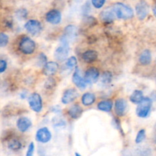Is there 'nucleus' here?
Masks as SVG:
<instances>
[{
	"label": "nucleus",
	"mask_w": 156,
	"mask_h": 156,
	"mask_svg": "<svg viewBox=\"0 0 156 156\" xmlns=\"http://www.w3.org/2000/svg\"><path fill=\"white\" fill-rule=\"evenodd\" d=\"M112 9L116 17L120 19H129L133 17L134 12L132 8L123 3H115Z\"/></svg>",
	"instance_id": "1"
},
{
	"label": "nucleus",
	"mask_w": 156,
	"mask_h": 156,
	"mask_svg": "<svg viewBox=\"0 0 156 156\" xmlns=\"http://www.w3.org/2000/svg\"><path fill=\"white\" fill-rule=\"evenodd\" d=\"M152 101L149 98H144L143 100L138 104L136 108V115L141 118H146L150 114Z\"/></svg>",
	"instance_id": "2"
},
{
	"label": "nucleus",
	"mask_w": 156,
	"mask_h": 156,
	"mask_svg": "<svg viewBox=\"0 0 156 156\" xmlns=\"http://www.w3.org/2000/svg\"><path fill=\"white\" fill-rule=\"evenodd\" d=\"M36 49V44L30 37H24L19 43V50L24 54H32Z\"/></svg>",
	"instance_id": "3"
},
{
	"label": "nucleus",
	"mask_w": 156,
	"mask_h": 156,
	"mask_svg": "<svg viewBox=\"0 0 156 156\" xmlns=\"http://www.w3.org/2000/svg\"><path fill=\"white\" fill-rule=\"evenodd\" d=\"M69 47V43L66 41H62V45L59 46L54 52V57L59 62L66 60L68 57Z\"/></svg>",
	"instance_id": "4"
},
{
	"label": "nucleus",
	"mask_w": 156,
	"mask_h": 156,
	"mask_svg": "<svg viewBox=\"0 0 156 156\" xmlns=\"http://www.w3.org/2000/svg\"><path fill=\"white\" fill-rule=\"evenodd\" d=\"M28 104L32 111H34V112H41L43 108L42 98H41V95L37 93H33L29 97Z\"/></svg>",
	"instance_id": "5"
},
{
	"label": "nucleus",
	"mask_w": 156,
	"mask_h": 156,
	"mask_svg": "<svg viewBox=\"0 0 156 156\" xmlns=\"http://www.w3.org/2000/svg\"><path fill=\"white\" fill-rule=\"evenodd\" d=\"M26 30L32 35L38 34L42 30V25L41 22L37 20H30L24 25Z\"/></svg>",
	"instance_id": "6"
},
{
	"label": "nucleus",
	"mask_w": 156,
	"mask_h": 156,
	"mask_svg": "<svg viewBox=\"0 0 156 156\" xmlns=\"http://www.w3.org/2000/svg\"><path fill=\"white\" fill-rule=\"evenodd\" d=\"M36 140L41 143H47L51 140L52 135L48 128L43 127L37 130L36 133Z\"/></svg>",
	"instance_id": "7"
},
{
	"label": "nucleus",
	"mask_w": 156,
	"mask_h": 156,
	"mask_svg": "<svg viewBox=\"0 0 156 156\" xmlns=\"http://www.w3.org/2000/svg\"><path fill=\"white\" fill-rule=\"evenodd\" d=\"M79 97V92L75 88H69L62 94L61 101L64 105H68Z\"/></svg>",
	"instance_id": "8"
},
{
	"label": "nucleus",
	"mask_w": 156,
	"mask_h": 156,
	"mask_svg": "<svg viewBox=\"0 0 156 156\" xmlns=\"http://www.w3.org/2000/svg\"><path fill=\"white\" fill-rule=\"evenodd\" d=\"M99 77V71L97 68L91 67L88 69L85 74V80L87 84H94L97 82Z\"/></svg>",
	"instance_id": "9"
},
{
	"label": "nucleus",
	"mask_w": 156,
	"mask_h": 156,
	"mask_svg": "<svg viewBox=\"0 0 156 156\" xmlns=\"http://www.w3.org/2000/svg\"><path fill=\"white\" fill-rule=\"evenodd\" d=\"M46 20H47V22L52 24H58L62 20L61 12L56 9L50 10L46 15Z\"/></svg>",
	"instance_id": "10"
},
{
	"label": "nucleus",
	"mask_w": 156,
	"mask_h": 156,
	"mask_svg": "<svg viewBox=\"0 0 156 156\" xmlns=\"http://www.w3.org/2000/svg\"><path fill=\"white\" fill-rule=\"evenodd\" d=\"M136 11L138 18L140 20H143L148 15L149 12V6L146 4V2L142 1L140 3H138L136 7Z\"/></svg>",
	"instance_id": "11"
},
{
	"label": "nucleus",
	"mask_w": 156,
	"mask_h": 156,
	"mask_svg": "<svg viewBox=\"0 0 156 156\" xmlns=\"http://www.w3.org/2000/svg\"><path fill=\"white\" fill-rule=\"evenodd\" d=\"M73 82H74L75 85H76L78 88H80L81 90L85 89L87 86V82H85V79H83V78L81 76L80 73H79V70L78 68L76 69L75 73H73Z\"/></svg>",
	"instance_id": "12"
},
{
	"label": "nucleus",
	"mask_w": 156,
	"mask_h": 156,
	"mask_svg": "<svg viewBox=\"0 0 156 156\" xmlns=\"http://www.w3.org/2000/svg\"><path fill=\"white\" fill-rule=\"evenodd\" d=\"M126 108H127V104L124 99L120 98L116 101L114 110H115V113L117 116L121 117V116L124 115Z\"/></svg>",
	"instance_id": "13"
},
{
	"label": "nucleus",
	"mask_w": 156,
	"mask_h": 156,
	"mask_svg": "<svg viewBox=\"0 0 156 156\" xmlns=\"http://www.w3.org/2000/svg\"><path fill=\"white\" fill-rule=\"evenodd\" d=\"M59 69V65L56 62H49L44 66V73L47 76H52L56 74Z\"/></svg>",
	"instance_id": "14"
},
{
	"label": "nucleus",
	"mask_w": 156,
	"mask_h": 156,
	"mask_svg": "<svg viewBox=\"0 0 156 156\" xmlns=\"http://www.w3.org/2000/svg\"><path fill=\"white\" fill-rule=\"evenodd\" d=\"M31 121L27 117H21V118L18 119V122H17V127L22 133H24L27 130H28L30 128V126H31Z\"/></svg>",
	"instance_id": "15"
},
{
	"label": "nucleus",
	"mask_w": 156,
	"mask_h": 156,
	"mask_svg": "<svg viewBox=\"0 0 156 156\" xmlns=\"http://www.w3.org/2000/svg\"><path fill=\"white\" fill-rule=\"evenodd\" d=\"M100 16L102 21H105V22H112L115 19L116 15L114 14L112 7H111L110 9H107L105 10H104L101 13Z\"/></svg>",
	"instance_id": "16"
},
{
	"label": "nucleus",
	"mask_w": 156,
	"mask_h": 156,
	"mask_svg": "<svg viewBox=\"0 0 156 156\" xmlns=\"http://www.w3.org/2000/svg\"><path fill=\"white\" fill-rule=\"evenodd\" d=\"M82 58L85 62L91 63V62H93L97 59L98 53L94 50H87L85 53H83Z\"/></svg>",
	"instance_id": "17"
},
{
	"label": "nucleus",
	"mask_w": 156,
	"mask_h": 156,
	"mask_svg": "<svg viewBox=\"0 0 156 156\" xmlns=\"http://www.w3.org/2000/svg\"><path fill=\"white\" fill-rule=\"evenodd\" d=\"M82 108L79 105H74L69 110V115L73 119H78L82 114Z\"/></svg>",
	"instance_id": "18"
},
{
	"label": "nucleus",
	"mask_w": 156,
	"mask_h": 156,
	"mask_svg": "<svg viewBox=\"0 0 156 156\" xmlns=\"http://www.w3.org/2000/svg\"><path fill=\"white\" fill-rule=\"evenodd\" d=\"M140 62L143 66H146L150 64L151 61H152V54H151L150 51L149 50H146L141 53L140 56Z\"/></svg>",
	"instance_id": "19"
},
{
	"label": "nucleus",
	"mask_w": 156,
	"mask_h": 156,
	"mask_svg": "<svg viewBox=\"0 0 156 156\" xmlns=\"http://www.w3.org/2000/svg\"><path fill=\"white\" fill-rule=\"evenodd\" d=\"M95 101V95L92 93L87 92L82 97V102L85 106H90Z\"/></svg>",
	"instance_id": "20"
},
{
	"label": "nucleus",
	"mask_w": 156,
	"mask_h": 156,
	"mask_svg": "<svg viewBox=\"0 0 156 156\" xmlns=\"http://www.w3.org/2000/svg\"><path fill=\"white\" fill-rule=\"evenodd\" d=\"M143 98H144V96H143V91H140V90H136L130 95L129 100L132 103L138 105L143 100Z\"/></svg>",
	"instance_id": "21"
},
{
	"label": "nucleus",
	"mask_w": 156,
	"mask_h": 156,
	"mask_svg": "<svg viewBox=\"0 0 156 156\" xmlns=\"http://www.w3.org/2000/svg\"><path fill=\"white\" fill-rule=\"evenodd\" d=\"M113 108V102L111 100L102 101L98 105V108L105 112H110Z\"/></svg>",
	"instance_id": "22"
},
{
	"label": "nucleus",
	"mask_w": 156,
	"mask_h": 156,
	"mask_svg": "<svg viewBox=\"0 0 156 156\" xmlns=\"http://www.w3.org/2000/svg\"><path fill=\"white\" fill-rule=\"evenodd\" d=\"M65 34V37L66 38H73V37H75L77 34V28L73 25L67 26V27H66Z\"/></svg>",
	"instance_id": "23"
},
{
	"label": "nucleus",
	"mask_w": 156,
	"mask_h": 156,
	"mask_svg": "<svg viewBox=\"0 0 156 156\" xmlns=\"http://www.w3.org/2000/svg\"><path fill=\"white\" fill-rule=\"evenodd\" d=\"M8 147H9V149H11V150H14V151L19 150V149L21 148V143H20L18 140H12L9 143V144H8Z\"/></svg>",
	"instance_id": "24"
},
{
	"label": "nucleus",
	"mask_w": 156,
	"mask_h": 156,
	"mask_svg": "<svg viewBox=\"0 0 156 156\" xmlns=\"http://www.w3.org/2000/svg\"><path fill=\"white\" fill-rule=\"evenodd\" d=\"M146 139V130L145 129H141L137 133L136 137V143H141L142 142L144 141Z\"/></svg>",
	"instance_id": "25"
},
{
	"label": "nucleus",
	"mask_w": 156,
	"mask_h": 156,
	"mask_svg": "<svg viewBox=\"0 0 156 156\" xmlns=\"http://www.w3.org/2000/svg\"><path fill=\"white\" fill-rule=\"evenodd\" d=\"M66 66L69 69H73L77 65V59L75 56H72V57L69 58L66 61Z\"/></svg>",
	"instance_id": "26"
},
{
	"label": "nucleus",
	"mask_w": 156,
	"mask_h": 156,
	"mask_svg": "<svg viewBox=\"0 0 156 156\" xmlns=\"http://www.w3.org/2000/svg\"><path fill=\"white\" fill-rule=\"evenodd\" d=\"M111 79H112V76H111V73H109V72H106V73H105L102 75L101 82L104 84L111 83Z\"/></svg>",
	"instance_id": "27"
},
{
	"label": "nucleus",
	"mask_w": 156,
	"mask_h": 156,
	"mask_svg": "<svg viewBox=\"0 0 156 156\" xmlns=\"http://www.w3.org/2000/svg\"><path fill=\"white\" fill-rule=\"evenodd\" d=\"M9 43V37L4 33H0V47H5Z\"/></svg>",
	"instance_id": "28"
},
{
	"label": "nucleus",
	"mask_w": 156,
	"mask_h": 156,
	"mask_svg": "<svg viewBox=\"0 0 156 156\" xmlns=\"http://www.w3.org/2000/svg\"><path fill=\"white\" fill-rule=\"evenodd\" d=\"M105 2H106V0H91V4L96 9H101V8L103 7Z\"/></svg>",
	"instance_id": "29"
},
{
	"label": "nucleus",
	"mask_w": 156,
	"mask_h": 156,
	"mask_svg": "<svg viewBox=\"0 0 156 156\" xmlns=\"http://www.w3.org/2000/svg\"><path fill=\"white\" fill-rule=\"evenodd\" d=\"M38 61H39V65L40 66H45L47 63V57L44 53H41L38 57Z\"/></svg>",
	"instance_id": "30"
},
{
	"label": "nucleus",
	"mask_w": 156,
	"mask_h": 156,
	"mask_svg": "<svg viewBox=\"0 0 156 156\" xmlns=\"http://www.w3.org/2000/svg\"><path fill=\"white\" fill-rule=\"evenodd\" d=\"M34 152V143H30V144L28 146V149H27V156H32Z\"/></svg>",
	"instance_id": "31"
},
{
	"label": "nucleus",
	"mask_w": 156,
	"mask_h": 156,
	"mask_svg": "<svg viewBox=\"0 0 156 156\" xmlns=\"http://www.w3.org/2000/svg\"><path fill=\"white\" fill-rule=\"evenodd\" d=\"M7 68V62L3 59H0V73H3Z\"/></svg>",
	"instance_id": "32"
},
{
	"label": "nucleus",
	"mask_w": 156,
	"mask_h": 156,
	"mask_svg": "<svg viewBox=\"0 0 156 156\" xmlns=\"http://www.w3.org/2000/svg\"><path fill=\"white\" fill-rule=\"evenodd\" d=\"M153 13H154V15L156 17V4H155V5L153 7Z\"/></svg>",
	"instance_id": "33"
}]
</instances>
